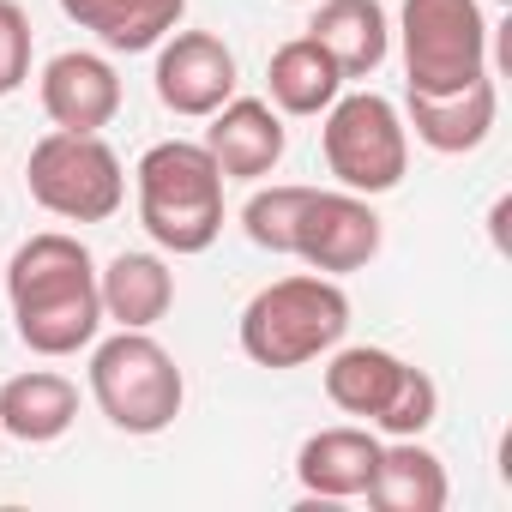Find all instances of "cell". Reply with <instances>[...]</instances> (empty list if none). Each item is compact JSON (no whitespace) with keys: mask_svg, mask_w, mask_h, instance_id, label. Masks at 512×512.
I'll list each match as a JSON object with an SVG mask.
<instances>
[{"mask_svg":"<svg viewBox=\"0 0 512 512\" xmlns=\"http://www.w3.org/2000/svg\"><path fill=\"white\" fill-rule=\"evenodd\" d=\"M7 302H13V326L25 350L37 356H79L103 332L97 260L79 235H61V229H43L13 253Z\"/></svg>","mask_w":512,"mask_h":512,"instance_id":"6da1fadb","label":"cell"},{"mask_svg":"<svg viewBox=\"0 0 512 512\" xmlns=\"http://www.w3.org/2000/svg\"><path fill=\"white\" fill-rule=\"evenodd\" d=\"M139 223L169 253H205L223 229V169L193 139H163L133 169Z\"/></svg>","mask_w":512,"mask_h":512,"instance_id":"7a4b0ae2","label":"cell"},{"mask_svg":"<svg viewBox=\"0 0 512 512\" xmlns=\"http://www.w3.org/2000/svg\"><path fill=\"white\" fill-rule=\"evenodd\" d=\"M344 332H350V296L338 290V278L320 272L278 278L241 308V356L260 368L320 362L326 350L344 344Z\"/></svg>","mask_w":512,"mask_h":512,"instance_id":"3957f363","label":"cell"},{"mask_svg":"<svg viewBox=\"0 0 512 512\" xmlns=\"http://www.w3.org/2000/svg\"><path fill=\"white\" fill-rule=\"evenodd\" d=\"M91 398L121 434H163L187 404V380L151 332L121 326L91 350Z\"/></svg>","mask_w":512,"mask_h":512,"instance_id":"277c9868","label":"cell"},{"mask_svg":"<svg viewBox=\"0 0 512 512\" xmlns=\"http://www.w3.org/2000/svg\"><path fill=\"white\" fill-rule=\"evenodd\" d=\"M25 181L31 199L61 223H109L127 205V175L103 133H67V127L43 133L31 145Z\"/></svg>","mask_w":512,"mask_h":512,"instance_id":"5b68a950","label":"cell"},{"mask_svg":"<svg viewBox=\"0 0 512 512\" xmlns=\"http://www.w3.org/2000/svg\"><path fill=\"white\" fill-rule=\"evenodd\" d=\"M320 151H326V169L338 175V187L374 199V193H392L410 169V127L398 115L392 97L380 91H338V103L326 109V127H320Z\"/></svg>","mask_w":512,"mask_h":512,"instance_id":"8992f818","label":"cell"},{"mask_svg":"<svg viewBox=\"0 0 512 512\" xmlns=\"http://www.w3.org/2000/svg\"><path fill=\"white\" fill-rule=\"evenodd\" d=\"M410 91L446 97L488 73V19L476 0H404L398 13Z\"/></svg>","mask_w":512,"mask_h":512,"instance_id":"52a82bcc","label":"cell"},{"mask_svg":"<svg viewBox=\"0 0 512 512\" xmlns=\"http://www.w3.org/2000/svg\"><path fill=\"white\" fill-rule=\"evenodd\" d=\"M380 241H386L380 211H374L362 193H350V187H338V193L308 187L290 253H296L308 272H320V278H350V272L374 266Z\"/></svg>","mask_w":512,"mask_h":512,"instance_id":"ba28073f","label":"cell"},{"mask_svg":"<svg viewBox=\"0 0 512 512\" xmlns=\"http://www.w3.org/2000/svg\"><path fill=\"white\" fill-rule=\"evenodd\" d=\"M157 103L169 115L205 121L235 97V55L211 31H169L157 43Z\"/></svg>","mask_w":512,"mask_h":512,"instance_id":"9c48e42d","label":"cell"},{"mask_svg":"<svg viewBox=\"0 0 512 512\" xmlns=\"http://www.w3.org/2000/svg\"><path fill=\"white\" fill-rule=\"evenodd\" d=\"M211 127H205V151L217 157V169H223V181H266L278 163H284V145H290V133H284V115L272 109V103H260V97H229L217 115H205Z\"/></svg>","mask_w":512,"mask_h":512,"instance_id":"30bf717a","label":"cell"},{"mask_svg":"<svg viewBox=\"0 0 512 512\" xmlns=\"http://www.w3.org/2000/svg\"><path fill=\"white\" fill-rule=\"evenodd\" d=\"M43 115L67 133H103L121 115V73L91 49L55 55L43 67Z\"/></svg>","mask_w":512,"mask_h":512,"instance_id":"8fae6325","label":"cell"},{"mask_svg":"<svg viewBox=\"0 0 512 512\" xmlns=\"http://www.w3.org/2000/svg\"><path fill=\"white\" fill-rule=\"evenodd\" d=\"M494 115H500V97H494V79L482 73L476 85L446 91V97L410 91V121H404V127H416V139H422L428 151L464 157V151H476V145L494 133Z\"/></svg>","mask_w":512,"mask_h":512,"instance_id":"7c38bea8","label":"cell"},{"mask_svg":"<svg viewBox=\"0 0 512 512\" xmlns=\"http://www.w3.org/2000/svg\"><path fill=\"white\" fill-rule=\"evenodd\" d=\"M308 37L338 61L344 79L380 73V61L392 55V19H386L380 0H320Z\"/></svg>","mask_w":512,"mask_h":512,"instance_id":"4fadbf2b","label":"cell"},{"mask_svg":"<svg viewBox=\"0 0 512 512\" xmlns=\"http://www.w3.org/2000/svg\"><path fill=\"white\" fill-rule=\"evenodd\" d=\"M326 356H332L326 362V398L344 416H362L368 428L392 410V398L410 380V362L392 350H374V344H350V350H326Z\"/></svg>","mask_w":512,"mask_h":512,"instance_id":"5bb4252c","label":"cell"},{"mask_svg":"<svg viewBox=\"0 0 512 512\" xmlns=\"http://www.w3.org/2000/svg\"><path fill=\"white\" fill-rule=\"evenodd\" d=\"M374 458H380V440L368 428H320L296 452V482L314 500H356L374 476Z\"/></svg>","mask_w":512,"mask_h":512,"instance_id":"9a60e30c","label":"cell"},{"mask_svg":"<svg viewBox=\"0 0 512 512\" xmlns=\"http://www.w3.org/2000/svg\"><path fill=\"white\" fill-rule=\"evenodd\" d=\"M61 13H67L79 31H91L103 49H115V55H145V49H157V43L181 25L187 0H61Z\"/></svg>","mask_w":512,"mask_h":512,"instance_id":"2e32d148","label":"cell"},{"mask_svg":"<svg viewBox=\"0 0 512 512\" xmlns=\"http://www.w3.org/2000/svg\"><path fill=\"white\" fill-rule=\"evenodd\" d=\"M73 416H79V386L55 368H31L0 386V434H13L25 446L61 440L73 428Z\"/></svg>","mask_w":512,"mask_h":512,"instance_id":"e0dca14e","label":"cell"},{"mask_svg":"<svg viewBox=\"0 0 512 512\" xmlns=\"http://www.w3.org/2000/svg\"><path fill=\"white\" fill-rule=\"evenodd\" d=\"M97 296H103V320L127 332H151L175 308V272L157 253H115L97 272Z\"/></svg>","mask_w":512,"mask_h":512,"instance_id":"ac0fdd59","label":"cell"},{"mask_svg":"<svg viewBox=\"0 0 512 512\" xmlns=\"http://www.w3.org/2000/svg\"><path fill=\"white\" fill-rule=\"evenodd\" d=\"M362 494L374 512H440L446 506V464L422 440H392V446H380Z\"/></svg>","mask_w":512,"mask_h":512,"instance_id":"d6986e66","label":"cell"},{"mask_svg":"<svg viewBox=\"0 0 512 512\" xmlns=\"http://www.w3.org/2000/svg\"><path fill=\"white\" fill-rule=\"evenodd\" d=\"M266 91H272L278 115H326L338 103V91H344V73L314 37H290L266 61Z\"/></svg>","mask_w":512,"mask_h":512,"instance_id":"ffe728a7","label":"cell"},{"mask_svg":"<svg viewBox=\"0 0 512 512\" xmlns=\"http://www.w3.org/2000/svg\"><path fill=\"white\" fill-rule=\"evenodd\" d=\"M302 199H308V187H260V193L247 199V211H241L247 241H253V247H266V253H290V241H296V217H302Z\"/></svg>","mask_w":512,"mask_h":512,"instance_id":"44dd1931","label":"cell"},{"mask_svg":"<svg viewBox=\"0 0 512 512\" xmlns=\"http://www.w3.org/2000/svg\"><path fill=\"white\" fill-rule=\"evenodd\" d=\"M440 416V386L422 374V368H410V380H404V392L392 398V410L374 422L380 434H392V440H422V428Z\"/></svg>","mask_w":512,"mask_h":512,"instance_id":"7402d4cb","label":"cell"},{"mask_svg":"<svg viewBox=\"0 0 512 512\" xmlns=\"http://www.w3.org/2000/svg\"><path fill=\"white\" fill-rule=\"evenodd\" d=\"M31 79V13L19 0H0V97Z\"/></svg>","mask_w":512,"mask_h":512,"instance_id":"603a6c76","label":"cell"},{"mask_svg":"<svg viewBox=\"0 0 512 512\" xmlns=\"http://www.w3.org/2000/svg\"><path fill=\"white\" fill-rule=\"evenodd\" d=\"M494 7H512V0H494Z\"/></svg>","mask_w":512,"mask_h":512,"instance_id":"cb8c5ba5","label":"cell"}]
</instances>
